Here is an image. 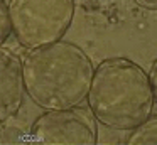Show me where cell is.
Returning a JSON list of instances; mask_svg holds the SVG:
<instances>
[{"instance_id": "obj_1", "label": "cell", "mask_w": 157, "mask_h": 145, "mask_svg": "<svg viewBox=\"0 0 157 145\" xmlns=\"http://www.w3.org/2000/svg\"><path fill=\"white\" fill-rule=\"evenodd\" d=\"M93 73L88 54L78 44L63 39L29 49L22 59L25 94L44 111L75 108L85 101Z\"/></svg>"}, {"instance_id": "obj_2", "label": "cell", "mask_w": 157, "mask_h": 145, "mask_svg": "<svg viewBox=\"0 0 157 145\" xmlns=\"http://www.w3.org/2000/svg\"><path fill=\"white\" fill-rule=\"evenodd\" d=\"M86 100L98 123L132 132L152 115L155 98L144 67L125 57H110L95 67Z\"/></svg>"}, {"instance_id": "obj_3", "label": "cell", "mask_w": 157, "mask_h": 145, "mask_svg": "<svg viewBox=\"0 0 157 145\" xmlns=\"http://www.w3.org/2000/svg\"><path fill=\"white\" fill-rule=\"evenodd\" d=\"M76 12L75 0H10L12 34L25 49L58 42L71 27Z\"/></svg>"}, {"instance_id": "obj_4", "label": "cell", "mask_w": 157, "mask_h": 145, "mask_svg": "<svg viewBox=\"0 0 157 145\" xmlns=\"http://www.w3.org/2000/svg\"><path fill=\"white\" fill-rule=\"evenodd\" d=\"M29 137L39 145H95L98 128L91 111L78 106L46 110L34 120Z\"/></svg>"}, {"instance_id": "obj_5", "label": "cell", "mask_w": 157, "mask_h": 145, "mask_svg": "<svg viewBox=\"0 0 157 145\" xmlns=\"http://www.w3.org/2000/svg\"><path fill=\"white\" fill-rule=\"evenodd\" d=\"M22 63L12 51L0 46V123L19 113L24 103Z\"/></svg>"}, {"instance_id": "obj_6", "label": "cell", "mask_w": 157, "mask_h": 145, "mask_svg": "<svg viewBox=\"0 0 157 145\" xmlns=\"http://www.w3.org/2000/svg\"><path fill=\"white\" fill-rule=\"evenodd\" d=\"M128 145H157V115L149 116L142 125L133 128L127 138Z\"/></svg>"}, {"instance_id": "obj_7", "label": "cell", "mask_w": 157, "mask_h": 145, "mask_svg": "<svg viewBox=\"0 0 157 145\" xmlns=\"http://www.w3.org/2000/svg\"><path fill=\"white\" fill-rule=\"evenodd\" d=\"M12 34V25H10V17H9V5L5 0H0V46L9 39Z\"/></svg>"}, {"instance_id": "obj_8", "label": "cell", "mask_w": 157, "mask_h": 145, "mask_svg": "<svg viewBox=\"0 0 157 145\" xmlns=\"http://www.w3.org/2000/svg\"><path fill=\"white\" fill-rule=\"evenodd\" d=\"M149 78H150V84H152V91H154V98H155L157 103V59L152 63L149 71Z\"/></svg>"}, {"instance_id": "obj_9", "label": "cell", "mask_w": 157, "mask_h": 145, "mask_svg": "<svg viewBox=\"0 0 157 145\" xmlns=\"http://www.w3.org/2000/svg\"><path fill=\"white\" fill-rule=\"evenodd\" d=\"M137 5H140L142 9L147 10H157V0H133Z\"/></svg>"}, {"instance_id": "obj_10", "label": "cell", "mask_w": 157, "mask_h": 145, "mask_svg": "<svg viewBox=\"0 0 157 145\" xmlns=\"http://www.w3.org/2000/svg\"><path fill=\"white\" fill-rule=\"evenodd\" d=\"M0 143H5V138H4V130L0 128Z\"/></svg>"}]
</instances>
